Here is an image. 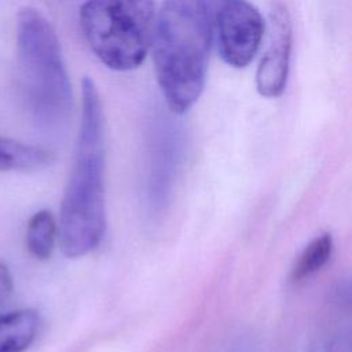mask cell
Listing matches in <instances>:
<instances>
[{
    "label": "cell",
    "mask_w": 352,
    "mask_h": 352,
    "mask_svg": "<svg viewBox=\"0 0 352 352\" xmlns=\"http://www.w3.org/2000/svg\"><path fill=\"white\" fill-rule=\"evenodd\" d=\"M106 118L96 84L81 81V120L70 176L63 192L58 238L66 257L95 250L106 231Z\"/></svg>",
    "instance_id": "1"
},
{
    "label": "cell",
    "mask_w": 352,
    "mask_h": 352,
    "mask_svg": "<svg viewBox=\"0 0 352 352\" xmlns=\"http://www.w3.org/2000/svg\"><path fill=\"white\" fill-rule=\"evenodd\" d=\"M212 37L210 0H164L151 45L157 82L173 114L187 113L204 92Z\"/></svg>",
    "instance_id": "2"
},
{
    "label": "cell",
    "mask_w": 352,
    "mask_h": 352,
    "mask_svg": "<svg viewBox=\"0 0 352 352\" xmlns=\"http://www.w3.org/2000/svg\"><path fill=\"white\" fill-rule=\"evenodd\" d=\"M16 62L21 94L33 118L48 128L69 120L73 91L51 22L36 8L16 16Z\"/></svg>",
    "instance_id": "3"
},
{
    "label": "cell",
    "mask_w": 352,
    "mask_h": 352,
    "mask_svg": "<svg viewBox=\"0 0 352 352\" xmlns=\"http://www.w3.org/2000/svg\"><path fill=\"white\" fill-rule=\"evenodd\" d=\"M155 15L154 0H87L78 19L92 54L106 67L128 72L151 47Z\"/></svg>",
    "instance_id": "4"
},
{
    "label": "cell",
    "mask_w": 352,
    "mask_h": 352,
    "mask_svg": "<svg viewBox=\"0 0 352 352\" xmlns=\"http://www.w3.org/2000/svg\"><path fill=\"white\" fill-rule=\"evenodd\" d=\"M210 7L220 56L228 66H248L265 30L260 11L248 0H210Z\"/></svg>",
    "instance_id": "5"
},
{
    "label": "cell",
    "mask_w": 352,
    "mask_h": 352,
    "mask_svg": "<svg viewBox=\"0 0 352 352\" xmlns=\"http://www.w3.org/2000/svg\"><path fill=\"white\" fill-rule=\"evenodd\" d=\"M268 47L256 72V88L263 98H278L283 94L292 58L293 23L287 6L282 0H272L268 12Z\"/></svg>",
    "instance_id": "6"
},
{
    "label": "cell",
    "mask_w": 352,
    "mask_h": 352,
    "mask_svg": "<svg viewBox=\"0 0 352 352\" xmlns=\"http://www.w3.org/2000/svg\"><path fill=\"white\" fill-rule=\"evenodd\" d=\"M36 309L23 308L0 315V352H25L40 330Z\"/></svg>",
    "instance_id": "7"
},
{
    "label": "cell",
    "mask_w": 352,
    "mask_h": 352,
    "mask_svg": "<svg viewBox=\"0 0 352 352\" xmlns=\"http://www.w3.org/2000/svg\"><path fill=\"white\" fill-rule=\"evenodd\" d=\"M52 161L54 154L43 147L0 136V170H40Z\"/></svg>",
    "instance_id": "8"
},
{
    "label": "cell",
    "mask_w": 352,
    "mask_h": 352,
    "mask_svg": "<svg viewBox=\"0 0 352 352\" xmlns=\"http://www.w3.org/2000/svg\"><path fill=\"white\" fill-rule=\"evenodd\" d=\"M58 238V223L54 214L41 209L36 212L26 228V246L32 256L38 260H47L51 257L55 242Z\"/></svg>",
    "instance_id": "9"
},
{
    "label": "cell",
    "mask_w": 352,
    "mask_h": 352,
    "mask_svg": "<svg viewBox=\"0 0 352 352\" xmlns=\"http://www.w3.org/2000/svg\"><path fill=\"white\" fill-rule=\"evenodd\" d=\"M333 236L329 232L320 234L314 238L297 257L292 270V279L294 282L304 280L323 268L333 253Z\"/></svg>",
    "instance_id": "10"
},
{
    "label": "cell",
    "mask_w": 352,
    "mask_h": 352,
    "mask_svg": "<svg viewBox=\"0 0 352 352\" xmlns=\"http://www.w3.org/2000/svg\"><path fill=\"white\" fill-rule=\"evenodd\" d=\"M12 294V276L10 270L0 263V307H3Z\"/></svg>",
    "instance_id": "11"
}]
</instances>
